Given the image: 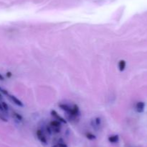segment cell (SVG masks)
<instances>
[{
  "mask_svg": "<svg viewBox=\"0 0 147 147\" xmlns=\"http://www.w3.org/2000/svg\"><path fill=\"white\" fill-rule=\"evenodd\" d=\"M0 92L2 94H5V95H7L8 96V91H7V89H3V88H1V87H0Z\"/></svg>",
  "mask_w": 147,
  "mask_h": 147,
  "instance_id": "15",
  "label": "cell"
},
{
  "mask_svg": "<svg viewBox=\"0 0 147 147\" xmlns=\"http://www.w3.org/2000/svg\"><path fill=\"white\" fill-rule=\"evenodd\" d=\"M6 75H7V76L8 77V78H10V77L12 76V74L11 72H7Z\"/></svg>",
  "mask_w": 147,
  "mask_h": 147,
  "instance_id": "17",
  "label": "cell"
},
{
  "mask_svg": "<svg viewBox=\"0 0 147 147\" xmlns=\"http://www.w3.org/2000/svg\"><path fill=\"white\" fill-rule=\"evenodd\" d=\"M1 106H2V108H3L4 111L7 112L9 110V106H8V105H7L5 102H1Z\"/></svg>",
  "mask_w": 147,
  "mask_h": 147,
  "instance_id": "13",
  "label": "cell"
},
{
  "mask_svg": "<svg viewBox=\"0 0 147 147\" xmlns=\"http://www.w3.org/2000/svg\"><path fill=\"white\" fill-rule=\"evenodd\" d=\"M145 109V103L142 101L138 102L136 105V110L139 113H144Z\"/></svg>",
  "mask_w": 147,
  "mask_h": 147,
  "instance_id": "6",
  "label": "cell"
},
{
  "mask_svg": "<svg viewBox=\"0 0 147 147\" xmlns=\"http://www.w3.org/2000/svg\"><path fill=\"white\" fill-rule=\"evenodd\" d=\"M80 109L77 105H73L71 108V111L68 113V118L70 120H75L80 115Z\"/></svg>",
  "mask_w": 147,
  "mask_h": 147,
  "instance_id": "2",
  "label": "cell"
},
{
  "mask_svg": "<svg viewBox=\"0 0 147 147\" xmlns=\"http://www.w3.org/2000/svg\"><path fill=\"white\" fill-rule=\"evenodd\" d=\"M48 126L51 128L52 132H54L55 134H59L60 131H61L62 123H60V121H58V120H54L50 121Z\"/></svg>",
  "mask_w": 147,
  "mask_h": 147,
  "instance_id": "1",
  "label": "cell"
},
{
  "mask_svg": "<svg viewBox=\"0 0 147 147\" xmlns=\"http://www.w3.org/2000/svg\"><path fill=\"white\" fill-rule=\"evenodd\" d=\"M4 76L1 74L0 73V81H4Z\"/></svg>",
  "mask_w": 147,
  "mask_h": 147,
  "instance_id": "16",
  "label": "cell"
},
{
  "mask_svg": "<svg viewBox=\"0 0 147 147\" xmlns=\"http://www.w3.org/2000/svg\"><path fill=\"white\" fill-rule=\"evenodd\" d=\"M86 137L89 140H95L96 139V136L94 134H91L90 132H88V133L86 134Z\"/></svg>",
  "mask_w": 147,
  "mask_h": 147,
  "instance_id": "12",
  "label": "cell"
},
{
  "mask_svg": "<svg viewBox=\"0 0 147 147\" xmlns=\"http://www.w3.org/2000/svg\"><path fill=\"white\" fill-rule=\"evenodd\" d=\"M2 97H1V92H0V98H1Z\"/></svg>",
  "mask_w": 147,
  "mask_h": 147,
  "instance_id": "19",
  "label": "cell"
},
{
  "mask_svg": "<svg viewBox=\"0 0 147 147\" xmlns=\"http://www.w3.org/2000/svg\"><path fill=\"white\" fill-rule=\"evenodd\" d=\"M118 69L120 72H123L125 69H126V62L125 60H120L118 61Z\"/></svg>",
  "mask_w": 147,
  "mask_h": 147,
  "instance_id": "8",
  "label": "cell"
},
{
  "mask_svg": "<svg viewBox=\"0 0 147 147\" xmlns=\"http://www.w3.org/2000/svg\"><path fill=\"white\" fill-rule=\"evenodd\" d=\"M51 115H52V116L53 117L55 120L60 121L62 124V123H63V124H66V123H67V121L66 119H65L64 118H62V116H60V115L55 110H51Z\"/></svg>",
  "mask_w": 147,
  "mask_h": 147,
  "instance_id": "4",
  "label": "cell"
},
{
  "mask_svg": "<svg viewBox=\"0 0 147 147\" xmlns=\"http://www.w3.org/2000/svg\"><path fill=\"white\" fill-rule=\"evenodd\" d=\"M0 110H1V111H4V110H3V108H2V106H1V102H0Z\"/></svg>",
  "mask_w": 147,
  "mask_h": 147,
  "instance_id": "18",
  "label": "cell"
},
{
  "mask_svg": "<svg viewBox=\"0 0 147 147\" xmlns=\"http://www.w3.org/2000/svg\"><path fill=\"white\" fill-rule=\"evenodd\" d=\"M8 96H9V99L12 101L16 105H17V106H19V107H24V104H23V102L20 100H19L17 97L14 96V95H12V94H8Z\"/></svg>",
  "mask_w": 147,
  "mask_h": 147,
  "instance_id": "5",
  "label": "cell"
},
{
  "mask_svg": "<svg viewBox=\"0 0 147 147\" xmlns=\"http://www.w3.org/2000/svg\"><path fill=\"white\" fill-rule=\"evenodd\" d=\"M108 140L109 142H111L112 144L117 143L119 141V136L118 135H111L108 137Z\"/></svg>",
  "mask_w": 147,
  "mask_h": 147,
  "instance_id": "9",
  "label": "cell"
},
{
  "mask_svg": "<svg viewBox=\"0 0 147 147\" xmlns=\"http://www.w3.org/2000/svg\"><path fill=\"white\" fill-rule=\"evenodd\" d=\"M58 106H59V107H60L61 110H62L64 112H65L67 114L70 113V111H71V108H72V107H70V105H68L67 104L60 103V104L58 105Z\"/></svg>",
  "mask_w": 147,
  "mask_h": 147,
  "instance_id": "7",
  "label": "cell"
},
{
  "mask_svg": "<svg viewBox=\"0 0 147 147\" xmlns=\"http://www.w3.org/2000/svg\"><path fill=\"white\" fill-rule=\"evenodd\" d=\"M53 147H68L65 144V143H62V142H59V143H58L57 144H55V145H54Z\"/></svg>",
  "mask_w": 147,
  "mask_h": 147,
  "instance_id": "14",
  "label": "cell"
},
{
  "mask_svg": "<svg viewBox=\"0 0 147 147\" xmlns=\"http://www.w3.org/2000/svg\"><path fill=\"white\" fill-rule=\"evenodd\" d=\"M36 135H37V137L38 140L40 141L41 143H42L44 144H47V138H46L45 135L42 130H40V129L37 130V132H36Z\"/></svg>",
  "mask_w": 147,
  "mask_h": 147,
  "instance_id": "3",
  "label": "cell"
},
{
  "mask_svg": "<svg viewBox=\"0 0 147 147\" xmlns=\"http://www.w3.org/2000/svg\"><path fill=\"white\" fill-rule=\"evenodd\" d=\"M92 124L95 126L96 128L100 127V124H101V119L99 117H96L93 121H92Z\"/></svg>",
  "mask_w": 147,
  "mask_h": 147,
  "instance_id": "10",
  "label": "cell"
},
{
  "mask_svg": "<svg viewBox=\"0 0 147 147\" xmlns=\"http://www.w3.org/2000/svg\"><path fill=\"white\" fill-rule=\"evenodd\" d=\"M12 116H13V118L15 120H17L19 121H22L23 120V117L20 113H18L17 112H15V111L12 112Z\"/></svg>",
  "mask_w": 147,
  "mask_h": 147,
  "instance_id": "11",
  "label": "cell"
}]
</instances>
